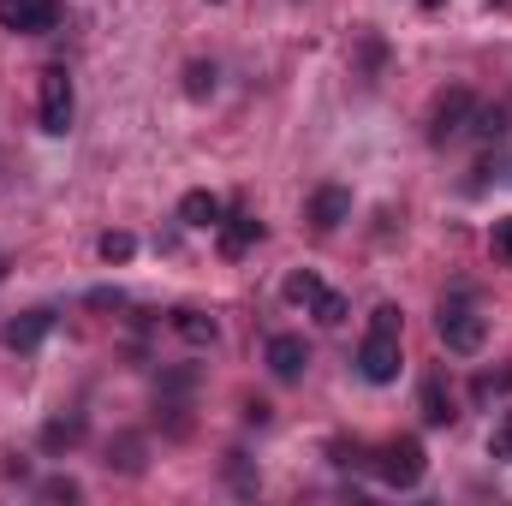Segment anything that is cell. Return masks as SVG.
<instances>
[{"label": "cell", "instance_id": "cell-1", "mask_svg": "<svg viewBox=\"0 0 512 506\" xmlns=\"http://www.w3.org/2000/svg\"><path fill=\"white\" fill-rule=\"evenodd\" d=\"M435 334H441V346H447V352L471 358V352H483V340H489V316H483L471 298H453V304H441Z\"/></svg>", "mask_w": 512, "mask_h": 506}, {"label": "cell", "instance_id": "cell-2", "mask_svg": "<svg viewBox=\"0 0 512 506\" xmlns=\"http://www.w3.org/2000/svg\"><path fill=\"white\" fill-rule=\"evenodd\" d=\"M36 120L48 137H60V131L72 126V78H66V66H48L42 72V102H36Z\"/></svg>", "mask_w": 512, "mask_h": 506}, {"label": "cell", "instance_id": "cell-3", "mask_svg": "<svg viewBox=\"0 0 512 506\" xmlns=\"http://www.w3.org/2000/svg\"><path fill=\"white\" fill-rule=\"evenodd\" d=\"M423 465H429L423 459V441L405 435V441H387L382 447V465L376 471H382V483H393V489H411V483H423Z\"/></svg>", "mask_w": 512, "mask_h": 506}, {"label": "cell", "instance_id": "cell-4", "mask_svg": "<svg viewBox=\"0 0 512 506\" xmlns=\"http://www.w3.org/2000/svg\"><path fill=\"white\" fill-rule=\"evenodd\" d=\"M0 30H18V36L60 30V0H0Z\"/></svg>", "mask_w": 512, "mask_h": 506}, {"label": "cell", "instance_id": "cell-5", "mask_svg": "<svg viewBox=\"0 0 512 506\" xmlns=\"http://www.w3.org/2000/svg\"><path fill=\"white\" fill-rule=\"evenodd\" d=\"M358 370H364V381H376V387L399 381V334L370 328V334H364V346H358Z\"/></svg>", "mask_w": 512, "mask_h": 506}, {"label": "cell", "instance_id": "cell-6", "mask_svg": "<svg viewBox=\"0 0 512 506\" xmlns=\"http://www.w3.org/2000/svg\"><path fill=\"white\" fill-rule=\"evenodd\" d=\"M471 114H477L471 90H447V96L435 102V114H429V143H447V137H459V131L471 126Z\"/></svg>", "mask_w": 512, "mask_h": 506}, {"label": "cell", "instance_id": "cell-7", "mask_svg": "<svg viewBox=\"0 0 512 506\" xmlns=\"http://www.w3.org/2000/svg\"><path fill=\"white\" fill-rule=\"evenodd\" d=\"M304 364H310L304 334H274V340H268V370H274L280 381H298L304 376Z\"/></svg>", "mask_w": 512, "mask_h": 506}, {"label": "cell", "instance_id": "cell-8", "mask_svg": "<svg viewBox=\"0 0 512 506\" xmlns=\"http://www.w3.org/2000/svg\"><path fill=\"white\" fill-rule=\"evenodd\" d=\"M48 334H54V310H24V316H12V322H6V334H0V340H6L12 352H30V346H42Z\"/></svg>", "mask_w": 512, "mask_h": 506}, {"label": "cell", "instance_id": "cell-9", "mask_svg": "<svg viewBox=\"0 0 512 506\" xmlns=\"http://www.w3.org/2000/svg\"><path fill=\"white\" fill-rule=\"evenodd\" d=\"M346 215H352V191H340V185H322V191H316V203H310V221H316L322 233H334Z\"/></svg>", "mask_w": 512, "mask_h": 506}, {"label": "cell", "instance_id": "cell-10", "mask_svg": "<svg viewBox=\"0 0 512 506\" xmlns=\"http://www.w3.org/2000/svg\"><path fill=\"white\" fill-rule=\"evenodd\" d=\"M256 239H262V221H256V215H233V221H221V256H227V262H239Z\"/></svg>", "mask_w": 512, "mask_h": 506}, {"label": "cell", "instance_id": "cell-11", "mask_svg": "<svg viewBox=\"0 0 512 506\" xmlns=\"http://www.w3.org/2000/svg\"><path fill=\"white\" fill-rule=\"evenodd\" d=\"M179 221L185 227H221V197L215 191H185L179 197Z\"/></svg>", "mask_w": 512, "mask_h": 506}, {"label": "cell", "instance_id": "cell-12", "mask_svg": "<svg viewBox=\"0 0 512 506\" xmlns=\"http://www.w3.org/2000/svg\"><path fill=\"white\" fill-rule=\"evenodd\" d=\"M417 405H423V423H453V417H459V411H453V393H447V381H441V376L423 381Z\"/></svg>", "mask_w": 512, "mask_h": 506}, {"label": "cell", "instance_id": "cell-13", "mask_svg": "<svg viewBox=\"0 0 512 506\" xmlns=\"http://www.w3.org/2000/svg\"><path fill=\"white\" fill-rule=\"evenodd\" d=\"M507 126H512V114H507V108H477L465 131H471L477 143H501V137H507Z\"/></svg>", "mask_w": 512, "mask_h": 506}, {"label": "cell", "instance_id": "cell-14", "mask_svg": "<svg viewBox=\"0 0 512 506\" xmlns=\"http://www.w3.org/2000/svg\"><path fill=\"white\" fill-rule=\"evenodd\" d=\"M173 328H179V340H191V346H215V322H209L203 310H179Z\"/></svg>", "mask_w": 512, "mask_h": 506}, {"label": "cell", "instance_id": "cell-15", "mask_svg": "<svg viewBox=\"0 0 512 506\" xmlns=\"http://www.w3.org/2000/svg\"><path fill=\"white\" fill-rule=\"evenodd\" d=\"M280 292H286V304H316V298H322V280H316L310 268H298V274H286Z\"/></svg>", "mask_w": 512, "mask_h": 506}, {"label": "cell", "instance_id": "cell-16", "mask_svg": "<svg viewBox=\"0 0 512 506\" xmlns=\"http://www.w3.org/2000/svg\"><path fill=\"white\" fill-rule=\"evenodd\" d=\"M185 96H191V102L215 96V66H209V60H191V66H185Z\"/></svg>", "mask_w": 512, "mask_h": 506}, {"label": "cell", "instance_id": "cell-17", "mask_svg": "<svg viewBox=\"0 0 512 506\" xmlns=\"http://www.w3.org/2000/svg\"><path fill=\"white\" fill-rule=\"evenodd\" d=\"M310 310H316V322H322V328H340V322H346V298H340V292H328V286H322V298H316Z\"/></svg>", "mask_w": 512, "mask_h": 506}, {"label": "cell", "instance_id": "cell-18", "mask_svg": "<svg viewBox=\"0 0 512 506\" xmlns=\"http://www.w3.org/2000/svg\"><path fill=\"white\" fill-rule=\"evenodd\" d=\"M96 251H102V262H131V256H137V239H131V233H102Z\"/></svg>", "mask_w": 512, "mask_h": 506}, {"label": "cell", "instance_id": "cell-19", "mask_svg": "<svg viewBox=\"0 0 512 506\" xmlns=\"http://www.w3.org/2000/svg\"><path fill=\"white\" fill-rule=\"evenodd\" d=\"M489 459H512V411H501V423L489 435Z\"/></svg>", "mask_w": 512, "mask_h": 506}, {"label": "cell", "instance_id": "cell-20", "mask_svg": "<svg viewBox=\"0 0 512 506\" xmlns=\"http://www.w3.org/2000/svg\"><path fill=\"white\" fill-rule=\"evenodd\" d=\"M507 387H512V364H507V370H495V376H477V399L489 405V399H495V393H507Z\"/></svg>", "mask_w": 512, "mask_h": 506}, {"label": "cell", "instance_id": "cell-21", "mask_svg": "<svg viewBox=\"0 0 512 506\" xmlns=\"http://www.w3.org/2000/svg\"><path fill=\"white\" fill-rule=\"evenodd\" d=\"M42 441H48V447H72V441H78V417H66V423H48V429H42Z\"/></svg>", "mask_w": 512, "mask_h": 506}, {"label": "cell", "instance_id": "cell-22", "mask_svg": "<svg viewBox=\"0 0 512 506\" xmlns=\"http://www.w3.org/2000/svg\"><path fill=\"white\" fill-rule=\"evenodd\" d=\"M489 245H495V256H501V262H512V215H507V221H495Z\"/></svg>", "mask_w": 512, "mask_h": 506}, {"label": "cell", "instance_id": "cell-23", "mask_svg": "<svg viewBox=\"0 0 512 506\" xmlns=\"http://www.w3.org/2000/svg\"><path fill=\"white\" fill-rule=\"evenodd\" d=\"M42 501H78V483L72 477H54V483H42Z\"/></svg>", "mask_w": 512, "mask_h": 506}, {"label": "cell", "instance_id": "cell-24", "mask_svg": "<svg viewBox=\"0 0 512 506\" xmlns=\"http://www.w3.org/2000/svg\"><path fill=\"white\" fill-rule=\"evenodd\" d=\"M370 328H382V334H399V310H393V304H376V316H370Z\"/></svg>", "mask_w": 512, "mask_h": 506}, {"label": "cell", "instance_id": "cell-25", "mask_svg": "<svg viewBox=\"0 0 512 506\" xmlns=\"http://www.w3.org/2000/svg\"><path fill=\"white\" fill-rule=\"evenodd\" d=\"M0 274H6V256H0Z\"/></svg>", "mask_w": 512, "mask_h": 506}]
</instances>
